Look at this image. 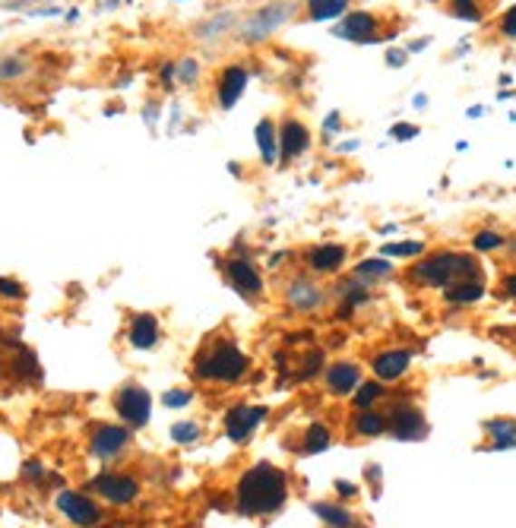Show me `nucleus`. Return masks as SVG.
Returning <instances> with one entry per match:
<instances>
[{
  "label": "nucleus",
  "instance_id": "f257e3e1",
  "mask_svg": "<svg viewBox=\"0 0 516 528\" xmlns=\"http://www.w3.org/2000/svg\"><path fill=\"white\" fill-rule=\"evenodd\" d=\"M238 513L241 516H269L288 497V478L273 462H257L238 481Z\"/></svg>",
  "mask_w": 516,
  "mask_h": 528
},
{
  "label": "nucleus",
  "instance_id": "f03ea898",
  "mask_svg": "<svg viewBox=\"0 0 516 528\" xmlns=\"http://www.w3.org/2000/svg\"><path fill=\"white\" fill-rule=\"evenodd\" d=\"M415 279L424 282V285L450 288V285H456V282L479 279V266H475L472 256L437 254V256H431L428 263H422V266L415 269Z\"/></svg>",
  "mask_w": 516,
  "mask_h": 528
},
{
  "label": "nucleus",
  "instance_id": "7ed1b4c3",
  "mask_svg": "<svg viewBox=\"0 0 516 528\" xmlns=\"http://www.w3.org/2000/svg\"><path fill=\"white\" fill-rule=\"evenodd\" d=\"M248 364H250L248 354L238 349V345L222 342L206 354V358L197 360V377L200 379H219V383H235L238 377H244Z\"/></svg>",
  "mask_w": 516,
  "mask_h": 528
},
{
  "label": "nucleus",
  "instance_id": "20e7f679",
  "mask_svg": "<svg viewBox=\"0 0 516 528\" xmlns=\"http://www.w3.org/2000/svg\"><path fill=\"white\" fill-rule=\"evenodd\" d=\"M288 10H292V4H286V0L257 10L254 16H250L248 23L241 25V38H244V42H263V38H269L288 19Z\"/></svg>",
  "mask_w": 516,
  "mask_h": 528
},
{
  "label": "nucleus",
  "instance_id": "39448f33",
  "mask_svg": "<svg viewBox=\"0 0 516 528\" xmlns=\"http://www.w3.org/2000/svg\"><path fill=\"white\" fill-rule=\"evenodd\" d=\"M114 405H118V415L124 418L131 427H143V424H150L152 398L143 386H127V389H121Z\"/></svg>",
  "mask_w": 516,
  "mask_h": 528
},
{
  "label": "nucleus",
  "instance_id": "423d86ee",
  "mask_svg": "<svg viewBox=\"0 0 516 528\" xmlns=\"http://www.w3.org/2000/svg\"><path fill=\"white\" fill-rule=\"evenodd\" d=\"M267 418V408L263 405H238L225 415V434H229L231 443H244Z\"/></svg>",
  "mask_w": 516,
  "mask_h": 528
},
{
  "label": "nucleus",
  "instance_id": "0eeeda50",
  "mask_svg": "<svg viewBox=\"0 0 516 528\" xmlns=\"http://www.w3.org/2000/svg\"><path fill=\"white\" fill-rule=\"evenodd\" d=\"M57 510H61L73 525H86V528L95 525L102 519L99 506H95L89 497H83V494H73V491H61V494H57Z\"/></svg>",
  "mask_w": 516,
  "mask_h": 528
},
{
  "label": "nucleus",
  "instance_id": "6e6552de",
  "mask_svg": "<svg viewBox=\"0 0 516 528\" xmlns=\"http://www.w3.org/2000/svg\"><path fill=\"white\" fill-rule=\"evenodd\" d=\"M92 487H95V494H102V497L108 500V504H118V506H124V504H131V500H137V494H140L137 481L127 478V475H112V472L99 475Z\"/></svg>",
  "mask_w": 516,
  "mask_h": 528
},
{
  "label": "nucleus",
  "instance_id": "1a4fd4ad",
  "mask_svg": "<svg viewBox=\"0 0 516 528\" xmlns=\"http://www.w3.org/2000/svg\"><path fill=\"white\" fill-rule=\"evenodd\" d=\"M286 301H288V307H295V311L311 313V311H317V307H324L326 294H324V288H320L317 282L307 279V275H301V279H295L292 285H288Z\"/></svg>",
  "mask_w": 516,
  "mask_h": 528
},
{
  "label": "nucleus",
  "instance_id": "9d476101",
  "mask_svg": "<svg viewBox=\"0 0 516 528\" xmlns=\"http://www.w3.org/2000/svg\"><path fill=\"white\" fill-rule=\"evenodd\" d=\"M225 273H229V282L235 285L238 294H248V298H257L263 292V279L257 273V266L250 260H229L225 263Z\"/></svg>",
  "mask_w": 516,
  "mask_h": 528
},
{
  "label": "nucleus",
  "instance_id": "9b49d317",
  "mask_svg": "<svg viewBox=\"0 0 516 528\" xmlns=\"http://www.w3.org/2000/svg\"><path fill=\"white\" fill-rule=\"evenodd\" d=\"M127 440H131V434H127L124 427L105 424V427H99L92 434V456H99V459H114V456L127 446Z\"/></svg>",
  "mask_w": 516,
  "mask_h": 528
},
{
  "label": "nucleus",
  "instance_id": "f8f14e48",
  "mask_svg": "<svg viewBox=\"0 0 516 528\" xmlns=\"http://www.w3.org/2000/svg\"><path fill=\"white\" fill-rule=\"evenodd\" d=\"M374 32H377V19L371 13H346V19L336 25V35L348 42H374Z\"/></svg>",
  "mask_w": 516,
  "mask_h": 528
},
{
  "label": "nucleus",
  "instance_id": "ddd939ff",
  "mask_svg": "<svg viewBox=\"0 0 516 528\" xmlns=\"http://www.w3.org/2000/svg\"><path fill=\"white\" fill-rule=\"evenodd\" d=\"M343 263H346L343 244H320V247H314L311 254H307V266H311V273H320V275L336 273Z\"/></svg>",
  "mask_w": 516,
  "mask_h": 528
},
{
  "label": "nucleus",
  "instance_id": "4468645a",
  "mask_svg": "<svg viewBox=\"0 0 516 528\" xmlns=\"http://www.w3.org/2000/svg\"><path fill=\"white\" fill-rule=\"evenodd\" d=\"M424 418H422V411H415V408H409V405H403V408H396L393 411V437L396 440H418V437H424Z\"/></svg>",
  "mask_w": 516,
  "mask_h": 528
},
{
  "label": "nucleus",
  "instance_id": "2eb2a0df",
  "mask_svg": "<svg viewBox=\"0 0 516 528\" xmlns=\"http://www.w3.org/2000/svg\"><path fill=\"white\" fill-rule=\"evenodd\" d=\"M279 146H282V162H292V158L305 156V149L311 146V133H307L305 124H298V120H286Z\"/></svg>",
  "mask_w": 516,
  "mask_h": 528
},
{
  "label": "nucleus",
  "instance_id": "dca6fc26",
  "mask_svg": "<svg viewBox=\"0 0 516 528\" xmlns=\"http://www.w3.org/2000/svg\"><path fill=\"white\" fill-rule=\"evenodd\" d=\"M248 89V70L244 67H229L219 80V105L222 108H235V101L244 95Z\"/></svg>",
  "mask_w": 516,
  "mask_h": 528
},
{
  "label": "nucleus",
  "instance_id": "f3484780",
  "mask_svg": "<svg viewBox=\"0 0 516 528\" xmlns=\"http://www.w3.org/2000/svg\"><path fill=\"white\" fill-rule=\"evenodd\" d=\"M361 383V370L355 364H333L330 370H326V389L333 392V396H346V392H352L355 386Z\"/></svg>",
  "mask_w": 516,
  "mask_h": 528
},
{
  "label": "nucleus",
  "instance_id": "a211bd4d",
  "mask_svg": "<svg viewBox=\"0 0 516 528\" xmlns=\"http://www.w3.org/2000/svg\"><path fill=\"white\" fill-rule=\"evenodd\" d=\"M409 360L412 354L409 351H384L374 358V373H377V379H399L405 370H409Z\"/></svg>",
  "mask_w": 516,
  "mask_h": 528
},
{
  "label": "nucleus",
  "instance_id": "6ab92c4d",
  "mask_svg": "<svg viewBox=\"0 0 516 528\" xmlns=\"http://www.w3.org/2000/svg\"><path fill=\"white\" fill-rule=\"evenodd\" d=\"M159 342V320L152 313H140L131 323V345L133 349H152Z\"/></svg>",
  "mask_w": 516,
  "mask_h": 528
},
{
  "label": "nucleus",
  "instance_id": "aec40b11",
  "mask_svg": "<svg viewBox=\"0 0 516 528\" xmlns=\"http://www.w3.org/2000/svg\"><path fill=\"white\" fill-rule=\"evenodd\" d=\"M257 146H260L263 162L276 165V158H279V133H276L273 120H260L257 124Z\"/></svg>",
  "mask_w": 516,
  "mask_h": 528
},
{
  "label": "nucleus",
  "instance_id": "412c9836",
  "mask_svg": "<svg viewBox=\"0 0 516 528\" xmlns=\"http://www.w3.org/2000/svg\"><path fill=\"white\" fill-rule=\"evenodd\" d=\"M311 510H314V516H317L320 523L330 525V528H355L358 525L352 513L343 510V506H336V504H314Z\"/></svg>",
  "mask_w": 516,
  "mask_h": 528
},
{
  "label": "nucleus",
  "instance_id": "4be33fe9",
  "mask_svg": "<svg viewBox=\"0 0 516 528\" xmlns=\"http://www.w3.org/2000/svg\"><path fill=\"white\" fill-rule=\"evenodd\" d=\"M482 294H485L482 279H466V282H456V285L447 288L450 304H475V301H482Z\"/></svg>",
  "mask_w": 516,
  "mask_h": 528
},
{
  "label": "nucleus",
  "instance_id": "5701e85b",
  "mask_svg": "<svg viewBox=\"0 0 516 528\" xmlns=\"http://www.w3.org/2000/svg\"><path fill=\"white\" fill-rule=\"evenodd\" d=\"M485 427H488V434H492L494 449H513L516 446V421H511V418L488 421Z\"/></svg>",
  "mask_w": 516,
  "mask_h": 528
},
{
  "label": "nucleus",
  "instance_id": "b1692460",
  "mask_svg": "<svg viewBox=\"0 0 516 528\" xmlns=\"http://www.w3.org/2000/svg\"><path fill=\"white\" fill-rule=\"evenodd\" d=\"M346 10H348V0H307V13H311V19H320V23L343 16Z\"/></svg>",
  "mask_w": 516,
  "mask_h": 528
},
{
  "label": "nucleus",
  "instance_id": "393cba45",
  "mask_svg": "<svg viewBox=\"0 0 516 528\" xmlns=\"http://www.w3.org/2000/svg\"><path fill=\"white\" fill-rule=\"evenodd\" d=\"M355 430H358L361 437H377L386 430V418L377 415V411H371V408H365L358 418H355Z\"/></svg>",
  "mask_w": 516,
  "mask_h": 528
},
{
  "label": "nucleus",
  "instance_id": "a878e982",
  "mask_svg": "<svg viewBox=\"0 0 516 528\" xmlns=\"http://www.w3.org/2000/svg\"><path fill=\"white\" fill-rule=\"evenodd\" d=\"M324 449H330V430H326V424L314 421L305 434V453L314 456V453H324Z\"/></svg>",
  "mask_w": 516,
  "mask_h": 528
},
{
  "label": "nucleus",
  "instance_id": "bb28decb",
  "mask_svg": "<svg viewBox=\"0 0 516 528\" xmlns=\"http://www.w3.org/2000/svg\"><path fill=\"white\" fill-rule=\"evenodd\" d=\"M393 266L386 260H361L358 266H355V279L361 282H371V279H384V275H390Z\"/></svg>",
  "mask_w": 516,
  "mask_h": 528
},
{
  "label": "nucleus",
  "instance_id": "cd10ccee",
  "mask_svg": "<svg viewBox=\"0 0 516 528\" xmlns=\"http://www.w3.org/2000/svg\"><path fill=\"white\" fill-rule=\"evenodd\" d=\"M171 440L174 443H180V446H190V443H197L200 440V424H193V421H178L171 427Z\"/></svg>",
  "mask_w": 516,
  "mask_h": 528
},
{
  "label": "nucleus",
  "instance_id": "c85d7f7f",
  "mask_svg": "<svg viewBox=\"0 0 516 528\" xmlns=\"http://www.w3.org/2000/svg\"><path fill=\"white\" fill-rule=\"evenodd\" d=\"M384 396V389H380V383H361L358 386V392H355V405H358L361 411L365 408H371L377 398Z\"/></svg>",
  "mask_w": 516,
  "mask_h": 528
},
{
  "label": "nucleus",
  "instance_id": "c756f323",
  "mask_svg": "<svg viewBox=\"0 0 516 528\" xmlns=\"http://www.w3.org/2000/svg\"><path fill=\"white\" fill-rule=\"evenodd\" d=\"M231 23H235V16H231V13H222V16H216V19H209L206 25H200V38H206V42H209V38L222 35V32L229 29Z\"/></svg>",
  "mask_w": 516,
  "mask_h": 528
},
{
  "label": "nucleus",
  "instance_id": "7c9ffc66",
  "mask_svg": "<svg viewBox=\"0 0 516 528\" xmlns=\"http://www.w3.org/2000/svg\"><path fill=\"white\" fill-rule=\"evenodd\" d=\"M424 254L422 241H405V244H384V256H418Z\"/></svg>",
  "mask_w": 516,
  "mask_h": 528
},
{
  "label": "nucleus",
  "instance_id": "2f4dec72",
  "mask_svg": "<svg viewBox=\"0 0 516 528\" xmlns=\"http://www.w3.org/2000/svg\"><path fill=\"white\" fill-rule=\"evenodd\" d=\"M25 73V61L23 57H6L0 61V80H16V76Z\"/></svg>",
  "mask_w": 516,
  "mask_h": 528
},
{
  "label": "nucleus",
  "instance_id": "473e14b6",
  "mask_svg": "<svg viewBox=\"0 0 516 528\" xmlns=\"http://www.w3.org/2000/svg\"><path fill=\"white\" fill-rule=\"evenodd\" d=\"M190 402H193V392H187V389H171V392H165L162 396L165 408H187Z\"/></svg>",
  "mask_w": 516,
  "mask_h": 528
},
{
  "label": "nucleus",
  "instance_id": "72a5a7b5",
  "mask_svg": "<svg viewBox=\"0 0 516 528\" xmlns=\"http://www.w3.org/2000/svg\"><path fill=\"white\" fill-rule=\"evenodd\" d=\"M475 250H498L501 244H504V237L494 235V231H482V235H475Z\"/></svg>",
  "mask_w": 516,
  "mask_h": 528
},
{
  "label": "nucleus",
  "instance_id": "f704fd0d",
  "mask_svg": "<svg viewBox=\"0 0 516 528\" xmlns=\"http://www.w3.org/2000/svg\"><path fill=\"white\" fill-rule=\"evenodd\" d=\"M320 367H324V351H311V354L305 358V370H301L298 377H301V379L314 377V373H317Z\"/></svg>",
  "mask_w": 516,
  "mask_h": 528
},
{
  "label": "nucleus",
  "instance_id": "c9c22d12",
  "mask_svg": "<svg viewBox=\"0 0 516 528\" xmlns=\"http://www.w3.org/2000/svg\"><path fill=\"white\" fill-rule=\"evenodd\" d=\"M0 294H4V298H23V285H19V282H13V279H0Z\"/></svg>",
  "mask_w": 516,
  "mask_h": 528
},
{
  "label": "nucleus",
  "instance_id": "e433bc0d",
  "mask_svg": "<svg viewBox=\"0 0 516 528\" xmlns=\"http://www.w3.org/2000/svg\"><path fill=\"white\" fill-rule=\"evenodd\" d=\"M456 13H460L462 19H479V10H475L472 0H456Z\"/></svg>",
  "mask_w": 516,
  "mask_h": 528
},
{
  "label": "nucleus",
  "instance_id": "4c0bfd02",
  "mask_svg": "<svg viewBox=\"0 0 516 528\" xmlns=\"http://www.w3.org/2000/svg\"><path fill=\"white\" fill-rule=\"evenodd\" d=\"M390 133H393L396 139H412V137H418V127H412V124H396Z\"/></svg>",
  "mask_w": 516,
  "mask_h": 528
},
{
  "label": "nucleus",
  "instance_id": "58836bf2",
  "mask_svg": "<svg viewBox=\"0 0 516 528\" xmlns=\"http://www.w3.org/2000/svg\"><path fill=\"white\" fill-rule=\"evenodd\" d=\"M180 80H184V82L197 80V61H184V63H180Z\"/></svg>",
  "mask_w": 516,
  "mask_h": 528
},
{
  "label": "nucleus",
  "instance_id": "ea45409f",
  "mask_svg": "<svg viewBox=\"0 0 516 528\" xmlns=\"http://www.w3.org/2000/svg\"><path fill=\"white\" fill-rule=\"evenodd\" d=\"M504 32H507V35H516V6H513V10H507V16H504Z\"/></svg>",
  "mask_w": 516,
  "mask_h": 528
},
{
  "label": "nucleus",
  "instance_id": "a19ab883",
  "mask_svg": "<svg viewBox=\"0 0 516 528\" xmlns=\"http://www.w3.org/2000/svg\"><path fill=\"white\" fill-rule=\"evenodd\" d=\"M25 475H29V478H44V468L38 466V462H25Z\"/></svg>",
  "mask_w": 516,
  "mask_h": 528
},
{
  "label": "nucleus",
  "instance_id": "79ce46f5",
  "mask_svg": "<svg viewBox=\"0 0 516 528\" xmlns=\"http://www.w3.org/2000/svg\"><path fill=\"white\" fill-rule=\"evenodd\" d=\"M336 491L343 494V497H355V485H348V481H336Z\"/></svg>",
  "mask_w": 516,
  "mask_h": 528
},
{
  "label": "nucleus",
  "instance_id": "37998d69",
  "mask_svg": "<svg viewBox=\"0 0 516 528\" xmlns=\"http://www.w3.org/2000/svg\"><path fill=\"white\" fill-rule=\"evenodd\" d=\"M403 61H405L403 51H390V63H393V67H403Z\"/></svg>",
  "mask_w": 516,
  "mask_h": 528
},
{
  "label": "nucleus",
  "instance_id": "c03bdc74",
  "mask_svg": "<svg viewBox=\"0 0 516 528\" xmlns=\"http://www.w3.org/2000/svg\"><path fill=\"white\" fill-rule=\"evenodd\" d=\"M504 288H507V294H511V298H516V275H511V279L504 282Z\"/></svg>",
  "mask_w": 516,
  "mask_h": 528
}]
</instances>
